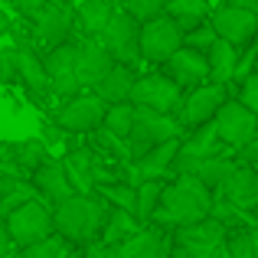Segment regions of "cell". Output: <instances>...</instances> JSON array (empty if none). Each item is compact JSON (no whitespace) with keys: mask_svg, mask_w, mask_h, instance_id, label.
<instances>
[{"mask_svg":"<svg viewBox=\"0 0 258 258\" xmlns=\"http://www.w3.org/2000/svg\"><path fill=\"white\" fill-rule=\"evenodd\" d=\"M105 216L108 206L101 203V196L72 193L69 200L52 206V235H59L66 245H92L101 235Z\"/></svg>","mask_w":258,"mask_h":258,"instance_id":"1","label":"cell"},{"mask_svg":"<svg viewBox=\"0 0 258 258\" xmlns=\"http://www.w3.org/2000/svg\"><path fill=\"white\" fill-rule=\"evenodd\" d=\"M213 206H216L213 193L196 176H176L173 183H164L160 209L151 219L164 222V226H173V229H183V226H196V222L209 219Z\"/></svg>","mask_w":258,"mask_h":258,"instance_id":"2","label":"cell"},{"mask_svg":"<svg viewBox=\"0 0 258 258\" xmlns=\"http://www.w3.org/2000/svg\"><path fill=\"white\" fill-rule=\"evenodd\" d=\"M4 232L10 239V245H17V248L36 245V242L52 235V209L43 206L39 200L23 203L20 209H13L4 219Z\"/></svg>","mask_w":258,"mask_h":258,"instance_id":"3","label":"cell"},{"mask_svg":"<svg viewBox=\"0 0 258 258\" xmlns=\"http://www.w3.org/2000/svg\"><path fill=\"white\" fill-rule=\"evenodd\" d=\"M127 101H131L134 108H141V111L170 114L183 105V88L176 82H170L164 72H151V76H138Z\"/></svg>","mask_w":258,"mask_h":258,"instance_id":"4","label":"cell"},{"mask_svg":"<svg viewBox=\"0 0 258 258\" xmlns=\"http://www.w3.org/2000/svg\"><path fill=\"white\" fill-rule=\"evenodd\" d=\"M138 36H141V26L134 23L124 10H114L111 20H108V26L101 30L98 43H101V49L111 56L114 66H131V62H138V59H141Z\"/></svg>","mask_w":258,"mask_h":258,"instance_id":"5","label":"cell"},{"mask_svg":"<svg viewBox=\"0 0 258 258\" xmlns=\"http://www.w3.org/2000/svg\"><path fill=\"white\" fill-rule=\"evenodd\" d=\"M226 239V226L216 219H203L196 226H183L170 235V258H203Z\"/></svg>","mask_w":258,"mask_h":258,"instance_id":"6","label":"cell"},{"mask_svg":"<svg viewBox=\"0 0 258 258\" xmlns=\"http://www.w3.org/2000/svg\"><path fill=\"white\" fill-rule=\"evenodd\" d=\"M213 134H216V141H222V144L239 147L242 151L248 141L258 138V118L252 111H245L239 101L229 98L226 105L216 111V118H213Z\"/></svg>","mask_w":258,"mask_h":258,"instance_id":"7","label":"cell"},{"mask_svg":"<svg viewBox=\"0 0 258 258\" xmlns=\"http://www.w3.org/2000/svg\"><path fill=\"white\" fill-rule=\"evenodd\" d=\"M183 134L180 121H173L170 114H154V111H141L134 108V124H131V138L134 141V151H138V160L144 157L151 147L167 144V141H176Z\"/></svg>","mask_w":258,"mask_h":258,"instance_id":"8","label":"cell"},{"mask_svg":"<svg viewBox=\"0 0 258 258\" xmlns=\"http://www.w3.org/2000/svg\"><path fill=\"white\" fill-rule=\"evenodd\" d=\"M72 17H76V7L69 0H49L43 13L30 20L33 23V36H36V46H46V49H56V46L69 43L72 36Z\"/></svg>","mask_w":258,"mask_h":258,"instance_id":"9","label":"cell"},{"mask_svg":"<svg viewBox=\"0 0 258 258\" xmlns=\"http://www.w3.org/2000/svg\"><path fill=\"white\" fill-rule=\"evenodd\" d=\"M209 26H213L216 39H222V43H229V46L239 49V46L252 43V39L258 36V13L255 10H245V7L222 4L219 10H213Z\"/></svg>","mask_w":258,"mask_h":258,"instance_id":"10","label":"cell"},{"mask_svg":"<svg viewBox=\"0 0 258 258\" xmlns=\"http://www.w3.org/2000/svg\"><path fill=\"white\" fill-rule=\"evenodd\" d=\"M105 101L95 95H76V98L62 101L56 111V127L62 134H88L98 131L101 118H105Z\"/></svg>","mask_w":258,"mask_h":258,"instance_id":"11","label":"cell"},{"mask_svg":"<svg viewBox=\"0 0 258 258\" xmlns=\"http://www.w3.org/2000/svg\"><path fill=\"white\" fill-rule=\"evenodd\" d=\"M180 46H183V33L176 30V23L170 17H157V20H151V23L141 26L138 52H141V59H147V62H167Z\"/></svg>","mask_w":258,"mask_h":258,"instance_id":"12","label":"cell"},{"mask_svg":"<svg viewBox=\"0 0 258 258\" xmlns=\"http://www.w3.org/2000/svg\"><path fill=\"white\" fill-rule=\"evenodd\" d=\"M226 101H229L226 85L209 82V85L193 88V92L183 98V105H180V111H183V124H189V127H206V124H213L216 111H219Z\"/></svg>","mask_w":258,"mask_h":258,"instance_id":"13","label":"cell"},{"mask_svg":"<svg viewBox=\"0 0 258 258\" xmlns=\"http://www.w3.org/2000/svg\"><path fill=\"white\" fill-rule=\"evenodd\" d=\"M111 66H114L111 56L101 49L98 39L79 43V52H76V82H79V88H95L111 72Z\"/></svg>","mask_w":258,"mask_h":258,"instance_id":"14","label":"cell"},{"mask_svg":"<svg viewBox=\"0 0 258 258\" xmlns=\"http://www.w3.org/2000/svg\"><path fill=\"white\" fill-rule=\"evenodd\" d=\"M167 72L164 76L170 79V82L176 85H206V79H209V66H206V56L203 52H196V49H186V46H180V49L173 52L170 59H167Z\"/></svg>","mask_w":258,"mask_h":258,"instance_id":"15","label":"cell"},{"mask_svg":"<svg viewBox=\"0 0 258 258\" xmlns=\"http://www.w3.org/2000/svg\"><path fill=\"white\" fill-rule=\"evenodd\" d=\"M33 193H36V200L43 203V206H49V209L72 196V186H69V180H66L62 167H59V160H52V164H46L43 170L33 173Z\"/></svg>","mask_w":258,"mask_h":258,"instance_id":"16","label":"cell"},{"mask_svg":"<svg viewBox=\"0 0 258 258\" xmlns=\"http://www.w3.org/2000/svg\"><path fill=\"white\" fill-rule=\"evenodd\" d=\"M134 82H138V72H134L131 66H111V72L95 85L92 95H95V98H101L105 105H124V101L131 98Z\"/></svg>","mask_w":258,"mask_h":258,"instance_id":"17","label":"cell"},{"mask_svg":"<svg viewBox=\"0 0 258 258\" xmlns=\"http://www.w3.org/2000/svg\"><path fill=\"white\" fill-rule=\"evenodd\" d=\"M59 167H62V173H66V180H69L72 193L88 196V189L95 186V160H92V154L82 151V147H76V151L66 154V160Z\"/></svg>","mask_w":258,"mask_h":258,"instance_id":"18","label":"cell"},{"mask_svg":"<svg viewBox=\"0 0 258 258\" xmlns=\"http://www.w3.org/2000/svg\"><path fill=\"white\" fill-rule=\"evenodd\" d=\"M111 13H114L111 0H82V4L76 7L72 23L85 33V39H98L101 30L108 26V20H111Z\"/></svg>","mask_w":258,"mask_h":258,"instance_id":"19","label":"cell"},{"mask_svg":"<svg viewBox=\"0 0 258 258\" xmlns=\"http://www.w3.org/2000/svg\"><path fill=\"white\" fill-rule=\"evenodd\" d=\"M222 193L232 206H255L258 203V170L235 167V173L222 183Z\"/></svg>","mask_w":258,"mask_h":258,"instance_id":"20","label":"cell"},{"mask_svg":"<svg viewBox=\"0 0 258 258\" xmlns=\"http://www.w3.org/2000/svg\"><path fill=\"white\" fill-rule=\"evenodd\" d=\"M206 66H209V79H213L216 85H226L229 79L239 72V52H235V46L216 39L206 49Z\"/></svg>","mask_w":258,"mask_h":258,"instance_id":"21","label":"cell"},{"mask_svg":"<svg viewBox=\"0 0 258 258\" xmlns=\"http://www.w3.org/2000/svg\"><path fill=\"white\" fill-rule=\"evenodd\" d=\"M17 52V82H23L33 95L49 92V79L43 69V56H36V49H13Z\"/></svg>","mask_w":258,"mask_h":258,"instance_id":"22","label":"cell"},{"mask_svg":"<svg viewBox=\"0 0 258 258\" xmlns=\"http://www.w3.org/2000/svg\"><path fill=\"white\" fill-rule=\"evenodd\" d=\"M76 52H79V43H62L56 49H46V59H43V69H46V79L52 82H66V79H76Z\"/></svg>","mask_w":258,"mask_h":258,"instance_id":"23","label":"cell"},{"mask_svg":"<svg viewBox=\"0 0 258 258\" xmlns=\"http://www.w3.org/2000/svg\"><path fill=\"white\" fill-rule=\"evenodd\" d=\"M206 13H209L206 0H170V4H164V17H170L180 33L196 30L206 20Z\"/></svg>","mask_w":258,"mask_h":258,"instance_id":"24","label":"cell"},{"mask_svg":"<svg viewBox=\"0 0 258 258\" xmlns=\"http://www.w3.org/2000/svg\"><path fill=\"white\" fill-rule=\"evenodd\" d=\"M138 219H134L131 213H124V209H111L108 206V216H105V226H101V235L98 242H105V245H121L124 239H131L134 232H138Z\"/></svg>","mask_w":258,"mask_h":258,"instance_id":"25","label":"cell"},{"mask_svg":"<svg viewBox=\"0 0 258 258\" xmlns=\"http://www.w3.org/2000/svg\"><path fill=\"white\" fill-rule=\"evenodd\" d=\"M160 193H164V183L160 180H144L134 189V219L138 226H151V216L160 209Z\"/></svg>","mask_w":258,"mask_h":258,"instance_id":"26","label":"cell"},{"mask_svg":"<svg viewBox=\"0 0 258 258\" xmlns=\"http://www.w3.org/2000/svg\"><path fill=\"white\" fill-rule=\"evenodd\" d=\"M13 164H20V170H43L46 164H52V154L49 147L43 144L39 138H30V141H20V144H13Z\"/></svg>","mask_w":258,"mask_h":258,"instance_id":"27","label":"cell"},{"mask_svg":"<svg viewBox=\"0 0 258 258\" xmlns=\"http://www.w3.org/2000/svg\"><path fill=\"white\" fill-rule=\"evenodd\" d=\"M131 124H134V105L124 101V105H108L105 118H101V131H108L111 138L127 141L131 138Z\"/></svg>","mask_w":258,"mask_h":258,"instance_id":"28","label":"cell"},{"mask_svg":"<svg viewBox=\"0 0 258 258\" xmlns=\"http://www.w3.org/2000/svg\"><path fill=\"white\" fill-rule=\"evenodd\" d=\"M232 173H235V164L216 154V157H206V160L200 164V170H196V180H200L203 186L213 193V189H222V183H226Z\"/></svg>","mask_w":258,"mask_h":258,"instance_id":"29","label":"cell"},{"mask_svg":"<svg viewBox=\"0 0 258 258\" xmlns=\"http://www.w3.org/2000/svg\"><path fill=\"white\" fill-rule=\"evenodd\" d=\"M124 13L138 26H144V23H151V20L164 17V0H127V4H124Z\"/></svg>","mask_w":258,"mask_h":258,"instance_id":"30","label":"cell"},{"mask_svg":"<svg viewBox=\"0 0 258 258\" xmlns=\"http://www.w3.org/2000/svg\"><path fill=\"white\" fill-rule=\"evenodd\" d=\"M17 258H66V242L59 239V235H49V239L36 242V245L20 248Z\"/></svg>","mask_w":258,"mask_h":258,"instance_id":"31","label":"cell"},{"mask_svg":"<svg viewBox=\"0 0 258 258\" xmlns=\"http://www.w3.org/2000/svg\"><path fill=\"white\" fill-rule=\"evenodd\" d=\"M213 43H216V33H213V26H209V23H200L196 30L183 33V46H186V49L203 52V56H206V49H209Z\"/></svg>","mask_w":258,"mask_h":258,"instance_id":"32","label":"cell"},{"mask_svg":"<svg viewBox=\"0 0 258 258\" xmlns=\"http://www.w3.org/2000/svg\"><path fill=\"white\" fill-rule=\"evenodd\" d=\"M7 36H13V49H36V36H33V23L26 20H10Z\"/></svg>","mask_w":258,"mask_h":258,"instance_id":"33","label":"cell"},{"mask_svg":"<svg viewBox=\"0 0 258 258\" xmlns=\"http://www.w3.org/2000/svg\"><path fill=\"white\" fill-rule=\"evenodd\" d=\"M30 200H36V193H33V186H26V183H20L13 193H7L4 200H0V219H7V216L13 213V209H20L23 203H30Z\"/></svg>","mask_w":258,"mask_h":258,"instance_id":"34","label":"cell"},{"mask_svg":"<svg viewBox=\"0 0 258 258\" xmlns=\"http://www.w3.org/2000/svg\"><path fill=\"white\" fill-rule=\"evenodd\" d=\"M101 196L114 203L111 209H124V213L134 216V186H105Z\"/></svg>","mask_w":258,"mask_h":258,"instance_id":"35","label":"cell"},{"mask_svg":"<svg viewBox=\"0 0 258 258\" xmlns=\"http://www.w3.org/2000/svg\"><path fill=\"white\" fill-rule=\"evenodd\" d=\"M222 245H226L229 258H252V235L248 232H232L222 239Z\"/></svg>","mask_w":258,"mask_h":258,"instance_id":"36","label":"cell"},{"mask_svg":"<svg viewBox=\"0 0 258 258\" xmlns=\"http://www.w3.org/2000/svg\"><path fill=\"white\" fill-rule=\"evenodd\" d=\"M239 105L258 118V72H248V76H245L242 92H239Z\"/></svg>","mask_w":258,"mask_h":258,"instance_id":"37","label":"cell"},{"mask_svg":"<svg viewBox=\"0 0 258 258\" xmlns=\"http://www.w3.org/2000/svg\"><path fill=\"white\" fill-rule=\"evenodd\" d=\"M46 4H49V0H10V7L17 10V20H26V23H30L36 13H43Z\"/></svg>","mask_w":258,"mask_h":258,"instance_id":"38","label":"cell"},{"mask_svg":"<svg viewBox=\"0 0 258 258\" xmlns=\"http://www.w3.org/2000/svg\"><path fill=\"white\" fill-rule=\"evenodd\" d=\"M0 82L4 85L17 82V52L13 49H0Z\"/></svg>","mask_w":258,"mask_h":258,"instance_id":"39","label":"cell"},{"mask_svg":"<svg viewBox=\"0 0 258 258\" xmlns=\"http://www.w3.org/2000/svg\"><path fill=\"white\" fill-rule=\"evenodd\" d=\"M85 258H114V248L105 242H92V245H85Z\"/></svg>","mask_w":258,"mask_h":258,"instance_id":"40","label":"cell"},{"mask_svg":"<svg viewBox=\"0 0 258 258\" xmlns=\"http://www.w3.org/2000/svg\"><path fill=\"white\" fill-rule=\"evenodd\" d=\"M141 258H170V235H164V239L157 242L154 248H147Z\"/></svg>","mask_w":258,"mask_h":258,"instance_id":"41","label":"cell"},{"mask_svg":"<svg viewBox=\"0 0 258 258\" xmlns=\"http://www.w3.org/2000/svg\"><path fill=\"white\" fill-rule=\"evenodd\" d=\"M242 160H245V167H252V170L258 167V138L242 147Z\"/></svg>","mask_w":258,"mask_h":258,"instance_id":"42","label":"cell"},{"mask_svg":"<svg viewBox=\"0 0 258 258\" xmlns=\"http://www.w3.org/2000/svg\"><path fill=\"white\" fill-rule=\"evenodd\" d=\"M43 134H46V138H43V144H46V147H49V144H56V141H62V131H59L56 124L43 127Z\"/></svg>","mask_w":258,"mask_h":258,"instance_id":"43","label":"cell"},{"mask_svg":"<svg viewBox=\"0 0 258 258\" xmlns=\"http://www.w3.org/2000/svg\"><path fill=\"white\" fill-rule=\"evenodd\" d=\"M10 239H7V232H4V222H0V258H7V255H10Z\"/></svg>","mask_w":258,"mask_h":258,"instance_id":"44","label":"cell"},{"mask_svg":"<svg viewBox=\"0 0 258 258\" xmlns=\"http://www.w3.org/2000/svg\"><path fill=\"white\" fill-rule=\"evenodd\" d=\"M203 258H229V252H226V245H222V242H219V245H216L213 252H206Z\"/></svg>","mask_w":258,"mask_h":258,"instance_id":"45","label":"cell"},{"mask_svg":"<svg viewBox=\"0 0 258 258\" xmlns=\"http://www.w3.org/2000/svg\"><path fill=\"white\" fill-rule=\"evenodd\" d=\"M7 30H10V17L7 10H0V36H7Z\"/></svg>","mask_w":258,"mask_h":258,"instance_id":"46","label":"cell"},{"mask_svg":"<svg viewBox=\"0 0 258 258\" xmlns=\"http://www.w3.org/2000/svg\"><path fill=\"white\" fill-rule=\"evenodd\" d=\"M248 235H252V258H258V229H252Z\"/></svg>","mask_w":258,"mask_h":258,"instance_id":"47","label":"cell"},{"mask_svg":"<svg viewBox=\"0 0 258 258\" xmlns=\"http://www.w3.org/2000/svg\"><path fill=\"white\" fill-rule=\"evenodd\" d=\"M4 173H10V176H17V173H13V170H10V167H7V164H0V176H4Z\"/></svg>","mask_w":258,"mask_h":258,"instance_id":"48","label":"cell"},{"mask_svg":"<svg viewBox=\"0 0 258 258\" xmlns=\"http://www.w3.org/2000/svg\"><path fill=\"white\" fill-rule=\"evenodd\" d=\"M164 4H170V0H164Z\"/></svg>","mask_w":258,"mask_h":258,"instance_id":"49","label":"cell"}]
</instances>
